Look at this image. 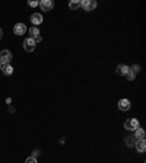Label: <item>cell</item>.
<instances>
[{
    "mask_svg": "<svg viewBox=\"0 0 146 163\" xmlns=\"http://www.w3.org/2000/svg\"><path fill=\"white\" fill-rule=\"evenodd\" d=\"M12 60V52L9 50H3L0 51V64H9Z\"/></svg>",
    "mask_w": 146,
    "mask_h": 163,
    "instance_id": "6da1fadb",
    "label": "cell"
},
{
    "mask_svg": "<svg viewBox=\"0 0 146 163\" xmlns=\"http://www.w3.org/2000/svg\"><path fill=\"white\" fill-rule=\"evenodd\" d=\"M80 7H83L86 12H91L96 7V2L95 0H82L80 2Z\"/></svg>",
    "mask_w": 146,
    "mask_h": 163,
    "instance_id": "7a4b0ae2",
    "label": "cell"
},
{
    "mask_svg": "<svg viewBox=\"0 0 146 163\" xmlns=\"http://www.w3.org/2000/svg\"><path fill=\"white\" fill-rule=\"evenodd\" d=\"M124 128L129 130V131H135V130L139 128V121H137V119H135V118L127 119V121L124 122Z\"/></svg>",
    "mask_w": 146,
    "mask_h": 163,
    "instance_id": "3957f363",
    "label": "cell"
},
{
    "mask_svg": "<svg viewBox=\"0 0 146 163\" xmlns=\"http://www.w3.org/2000/svg\"><path fill=\"white\" fill-rule=\"evenodd\" d=\"M35 42L34 41V38H26V40L23 41V48H25V51H28V52H31V51H34L35 50Z\"/></svg>",
    "mask_w": 146,
    "mask_h": 163,
    "instance_id": "277c9868",
    "label": "cell"
},
{
    "mask_svg": "<svg viewBox=\"0 0 146 163\" xmlns=\"http://www.w3.org/2000/svg\"><path fill=\"white\" fill-rule=\"evenodd\" d=\"M38 6L41 7V10L43 12H50L54 5H53L51 0H41V2H38Z\"/></svg>",
    "mask_w": 146,
    "mask_h": 163,
    "instance_id": "5b68a950",
    "label": "cell"
},
{
    "mask_svg": "<svg viewBox=\"0 0 146 163\" xmlns=\"http://www.w3.org/2000/svg\"><path fill=\"white\" fill-rule=\"evenodd\" d=\"M129 66H126V64H118L117 68H116V73L118 76H126V74L129 73Z\"/></svg>",
    "mask_w": 146,
    "mask_h": 163,
    "instance_id": "8992f818",
    "label": "cell"
},
{
    "mask_svg": "<svg viewBox=\"0 0 146 163\" xmlns=\"http://www.w3.org/2000/svg\"><path fill=\"white\" fill-rule=\"evenodd\" d=\"M13 32H15V35H23L26 32V26L23 23H16L13 28Z\"/></svg>",
    "mask_w": 146,
    "mask_h": 163,
    "instance_id": "52a82bcc",
    "label": "cell"
},
{
    "mask_svg": "<svg viewBox=\"0 0 146 163\" xmlns=\"http://www.w3.org/2000/svg\"><path fill=\"white\" fill-rule=\"evenodd\" d=\"M31 22L34 23V26H38L39 23H43V15L41 13H34L31 16Z\"/></svg>",
    "mask_w": 146,
    "mask_h": 163,
    "instance_id": "ba28073f",
    "label": "cell"
},
{
    "mask_svg": "<svg viewBox=\"0 0 146 163\" xmlns=\"http://www.w3.org/2000/svg\"><path fill=\"white\" fill-rule=\"evenodd\" d=\"M118 109H120V111H129L130 109V101H127V99H121V101L118 102Z\"/></svg>",
    "mask_w": 146,
    "mask_h": 163,
    "instance_id": "9c48e42d",
    "label": "cell"
},
{
    "mask_svg": "<svg viewBox=\"0 0 146 163\" xmlns=\"http://www.w3.org/2000/svg\"><path fill=\"white\" fill-rule=\"evenodd\" d=\"M137 72H139V67H137V66H133L132 68H129V73L126 74V76H127V79L133 80V79H135V74L137 73Z\"/></svg>",
    "mask_w": 146,
    "mask_h": 163,
    "instance_id": "30bf717a",
    "label": "cell"
},
{
    "mask_svg": "<svg viewBox=\"0 0 146 163\" xmlns=\"http://www.w3.org/2000/svg\"><path fill=\"white\" fill-rule=\"evenodd\" d=\"M136 149H137V152H140V153H143L146 150V143H145V140H139V141H136Z\"/></svg>",
    "mask_w": 146,
    "mask_h": 163,
    "instance_id": "8fae6325",
    "label": "cell"
},
{
    "mask_svg": "<svg viewBox=\"0 0 146 163\" xmlns=\"http://www.w3.org/2000/svg\"><path fill=\"white\" fill-rule=\"evenodd\" d=\"M136 133H135V138H136V141H139V140H145V131L142 128H137V130H135Z\"/></svg>",
    "mask_w": 146,
    "mask_h": 163,
    "instance_id": "7c38bea8",
    "label": "cell"
},
{
    "mask_svg": "<svg viewBox=\"0 0 146 163\" xmlns=\"http://www.w3.org/2000/svg\"><path fill=\"white\" fill-rule=\"evenodd\" d=\"M2 70H3V73H5L6 76H10V74L13 73V68H12L10 64H5V66L2 67Z\"/></svg>",
    "mask_w": 146,
    "mask_h": 163,
    "instance_id": "4fadbf2b",
    "label": "cell"
},
{
    "mask_svg": "<svg viewBox=\"0 0 146 163\" xmlns=\"http://www.w3.org/2000/svg\"><path fill=\"white\" fill-rule=\"evenodd\" d=\"M69 7H70L72 10H76V9L80 7V2H79V0H72V2L69 3Z\"/></svg>",
    "mask_w": 146,
    "mask_h": 163,
    "instance_id": "5bb4252c",
    "label": "cell"
},
{
    "mask_svg": "<svg viewBox=\"0 0 146 163\" xmlns=\"http://www.w3.org/2000/svg\"><path fill=\"white\" fill-rule=\"evenodd\" d=\"M29 34H31V38H35V37H38V35H39L38 26H31V29H29Z\"/></svg>",
    "mask_w": 146,
    "mask_h": 163,
    "instance_id": "9a60e30c",
    "label": "cell"
},
{
    "mask_svg": "<svg viewBox=\"0 0 146 163\" xmlns=\"http://www.w3.org/2000/svg\"><path fill=\"white\" fill-rule=\"evenodd\" d=\"M136 138H135V135H130V137H127V138H126V144H127V146L129 147H132V146H135L136 144Z\"/></svg>",
    "mask_w": 146,
    "mask_h": 163,
    "instance_id": "2e32d148",
    "label": "cell"
},
{
    "mask_svg": "<svg viewBox=\"0 0 146 163\" xmlns=\"http://www.w3.org/2000/svg\"><path fill=\"white\" fill-rule=\"evenodd\" d=\"M25 163H37V159H35L34 156H31V157L26 159V162H25Z\"/></svg>",
    "mask_w": 146,
    "mask_h": 163,
    "instance_id": "e0dca14e",
    "label": "cell"
},
{
    "mask_svg": "<svg viewBox=\"0 0 146 163\" xmlns=\"http://www.w3.org/2000/svg\"><path fill=\"white\" fill-rule=\"evenodd\" d=\"M28 5L31 6V7H35V6H38V2H34V0H31V2H28Z\"/></svg>",
    "mask_w": 146,
    "mask_h": 163,
    "instance_id": "ac0fdd59",
    "label": "cell"
},
{
    "mask_svg": "<svg viewBox=\"0 0 146 163\" xmlns=\"http://www.w3.org/2000/svg\"><path fill=\"white\" fill-rule=\"evenodd\" d=\"M41 40H43V38H41V35H38V37H35V38H34V41H35V42H39Z\"/></svg>",
    "mask_w": 146,
    "mask_h": 163,
    "instance_id": "d6986e66",
    "label": "cell"
},
{
    "mask_svg": "<svg viewBox=\"0 0 146 163\" xmlns=\"http://www.w3.org/2000/svg\"><path fill=\"white\" fill-rule=\"evenodd\" d=\"M2 37H3V31L0 29V40H2Z\"/></svg>",
    "mask_w": 146,
    "mask_h": 163,
    "instance_id": "ffe728a7",
    "label": "cell"
},
{
    "mask_svg": "<svg viewBox=\"0 0 146 163\" xmlns=\"http://www.w3.org/2000/svg\"><path fill=\"white\" fill-rule=\"evenodd\" d=\"M0 70H2V64H0Z\"/></svg>",
    "mask_w": 146,
    "mask_h": 163,
    "instance_id": "44dd1931",
    "label": "cell"
}]
</instances>
